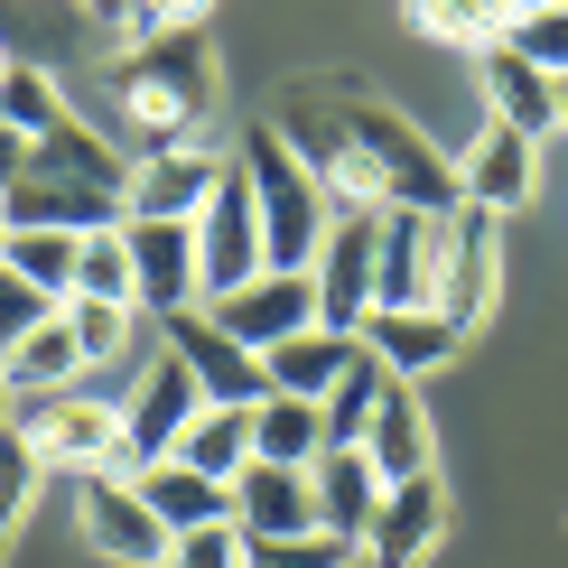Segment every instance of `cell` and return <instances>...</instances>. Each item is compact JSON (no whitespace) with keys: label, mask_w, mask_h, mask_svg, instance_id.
Wrapping results in <instances>:
<instances>
[{"label":"cell","mask_w":568,"mask_h":568,"mask_svg":"<svg viewBox=\"0 0 568 568\" xmlns=\"http://www.w3.org/2000/svg\"><path fill=\"white\" fill-rule=\"evenodd\" d=\"M159 568H243V531L233 523H205V531H178Z\"/></svg>","instance_id":"obj_39"},{"label":"cell","mask_w":568,"mask_h":568,"mask_svg":"<svg viewBox=\"0 0 568 568\" xmlns=\"http://www.w3.org/2000/svg\"><path fill=\"white\" fill-rule=\"evenodd\" d=\"M326 93H336V122H345V140L364 150V169H373V186H383V205H410V215H457V159H438V140L410 122L400 103H383V93H364L354 75H326Z\"/></svg>","instance_id":"obj_2"},{"label":"cell","mask_w":568,"mask_h":568,"mask_svg":"<svg viewBox=\"0 0 568 568\" xmlns=\"http://www.w3.org/2000/svg\"><path fill=\"white\" fill-rule=\"evenodd\" d=\"M131 243V280H140V317H186V307H205L196 290V224H122Z\"/></svg>","instance_id":"obj_14"},{"label":"cell","mask_w":568,"mask_h":568,"mask_svg":"<svg viewBox=\"0 0 568 568\" xmlns=\"http://www.w3.org/2000/svg\"><path fill=\"white\" fill-rule=\"evenodd\" d=\"M364 550H345V540L326 531H298V540H243V568H354Z\"/></svg>","instance_id":"obj_37"},{"label":"cell","mask_w":568,"mask_h":568,"mask_svg":"<svg viewBox=\"0 0 568 568\" xmlns=\"http://www.w3.org/2000/svg\"><path fill=\"white\" fill-rule=\"evenodd\" d=\"M215 84H224V65H215V38H205L196 19H186V29H159V38H140V47L112 57V103H122L140 159L196 150L205 122H215Z\"/></svg>","instance_id":"obj_1"},{"label":"cell","mask_w":568,"mask_h":568,"mask_svg":"<svg viewBox=\"0 0 568 568\" xmlns=\"http://www.w3.org/2000/svg\"><path fill=\"white\" fill-rule=\"evenodd\" d=\"M262 271H271V252H262V205H252L243 159H224L215 196H205V215H196V290H205V307H215L224 290H243V280H262Z\"/></svg>","instance_id":"obj_5"},{"label":"cell","mask_w":568,"mask_h":568,"mask_svg":"<svg viewBox=\"0 0 568 568\" xmlns=\"http://www.w3.org/2000/svg\"><path fill=\"white\" fill-rule=\"evenodd\" d=\"M233 159H243L252 205H262V252H271V271H307V262H317V243H326V215H336L326 186L290 159V140H280L271 122H252Z\"/></svg>","instance_id":"obj_3"},{"label":"cell","mask_w":568,"mask_h":568,"mask_svg":"<svg viewBox=\"0 0 568 568\" xmlns=\"http://www.w3.org/2000/svg\"><path fill=\"white\" fill-rule=\"evenodd\" d=\"M0 205H10V224H47V233H112L122 224V196H93V186H65V178H19Z\"/></svg>","instance_id":"obj_24"},{"label":"cell","mask_w":568,"mask_h":568,"mask_svg":"<svg viewBox=\"0 0 568 568\" xmlns=\"http://www.w3.org/2000/svg\"><path fill=\"white\" fill-rule=\"evenodd\" d=\"M559 131H568V75H559Z\"/></svg>","instance_id":"obj_44"},{"label":"cell","mask_w":568,"mask_h":568,"mask_svg":"<svg viewBox=\"0 0 568 568\" xmlns=\"http://www.w3.org/2000/svg\"><path fill=\"white\" fill-rule=\"evenodd\" d=\"M0 243H10V205H0Z\"/></svg>","instance_id":"obj_47"},{"label":"cell","mask_w":568,"mask_h":568,"mask_svg":"<svg viewBox=\"0 0 568 568\" xmlns=\"http://www.w3.org/2000/svg\"><path fill=\"white\" fill-rule=\"evenodd\" d=\"M75 243L84 233H47V224H10V243H0V262H10L29 290H47V298H75Z\"/></svg>","instance_id":"obj_31"},{"label":"cell","mask_w":568,"mask_h":568,"mask_svg":"<svg viewBox=\"0 0 568 568\" xmlns=\"http://www.w3.org/2000/svg\"><path fill=\"white\" fill-rule=\"evenodd\" d=\"M354 568H373V559H354Z\"/></svg>","instance_id":"obj_48"},{"label":"cell","mask_w":568,"mask_h":568,"mask_svg":"<svg viewBox=\"0 0 568 568\" xmlns=\"http://www.w3.org/2000/svg\"><path fill=\"white\" fill-rule=\"evenodd\" d=\"M205 410V392H196V373L178 364V354H159L150 373H140V392L122 400V476H140V466H159L178 447V429Z\"/></svg>","instance_id":"obj_10"},{"label":"cell","mask_w":568,"mask_h":568,"mask_svg":"<svg viewBox=\"0 0 568 568\" xmlns=\"http://www.w3.org/2000/svg\"><path fill=\"white\" fill-rule=\"evenodd\" d=\"M0 122H10V131H19V140L38 150V140H47V131L65 122V93L47 84L38 65H10V75H0Z\"/></svg>","instance_id":"obj_34"},{"label":"cell","mask_w":568,"mask_h":568,"mask_svg":"<svg viewBox=\"0 0 568 568\" xmlns=\"http://www.w3.org/2000/svg\"><path fill=\"white\" fill-rule=\"evenodd\" d=\"M345 364H354V336H326V326H298L290 345H271V354H262L271 392H290V400H326Z\"/></svg>","instance_id":"obj_25"},{"label":"cell","mask_w":568,"mask_h":568,"mask_svg":"<svg viewBox=\"0 0 568 568\" xmlns=\"http://www.w3.org/2000/svg\"><path fill=\"white\" fill-rule=\"evenodd\" d=\"M0 429H10V373H0Z\"/></svg>","instance_id":"obj_43"},{"label":"cell","mask_w":568,"mask_h":568,"mask_svg":"<svg viewBox=\"0 0 568 568\" xmlns=\"http://www.w3.org/2000/svg\"><path fill=\"white\" fill-rule=\"evenodd\" d=\"M75 513H84V540L103 559H122V568H159V559H169V531H159V513L140 504L131 476H84L75 485Z\"/></svg>","instance_id":"obj_13"},{"label":"cell","mask_w":568,"mask_h":568,"mask_svg":"<svg viewBox=\"0 0 568 568\" xmlns=\"http://www.w3.org/2000/svg\"><path fill=\"white\" fill-rule=\"evenodd\" d=\"M29 178H65V186H93V196H122V186H131V159L112 150L103 131H84L75 112H65V122L29 150Z\"/></svg>","instance_id":"obj_22"},{"label":"cell","mask_w":568,"mask_h":568,"mask_svg":"<svg viewBox=\"0 0 568 568\" xmlns=\"http://www.w3.org/2000/svg\"><path fill=\"white\" fill-rule=\"evenodd\" d=\"M531 178H540V140L504 131V122H485V131H476V150L457 159V196H466V205H485V215H513V205H531Z\"/></svg>","instance_id":"obj_17"},{"label":"cell","mask_w":568,"mask_h":568,"mask_svg":"<svg viewBox=\"0 0 568 568\" xmlns=\"http://www.w3.org/2000/svg\"><path fill=\"white\" fill-rule=\"evenodd\" d=\"M65 336H75L84 373L93 364H122L131 336H140V307H122V298H65Z\"/></svg>","instance_id":"obj_32"},{"label":"cell","mask_w":568,"mask_h":568,"mask_svg":"<svg viewBox=\"0 0 568 568\" xmlns=\"http://www.w3.org/2000/svg\"><path fill=\"white\" fill-rule=\"evenodd\" d=\"M159 336H169V354L186 373H196V392L205 400H224V410H252V400L271 392V373H262V354L252 345H233L205 307H186V317H159Z\"/></svg>","instance_id":"obj_9"},{"label":"cell","mask_w":568,"mask_h":568,"mask_svg":"<svg viewBox=\"0 0 568 568\" xmlns=\"http://www.w3.org/2000/svg\"><path fill=\"white\" fill-rule=\"evenodd\" d=\"M19 178H29V140H19L10 122H0V196H10V186H19Z\"/></svg>","instance_id":"obj_41"},{"label":"cell","mask_w":568,"mask_h":568,"mask_svg":"<svg viewBox=\"0 0 568 568\" xmlns=\"http://www.w3.org/2000/svg\"><path fill=\"white\" fill-rule=\"evenodd\" d=\"M400 19L438 47H476V57L513 38V0H400Z\"/></svg>","instance_id":"obj_28"},{"label":"cell","mask_w":568,"mask_h":568,"mask_svg":"<svg viewBox=\"0 0 568 568\" xmlns=\"http://www.w3.org/2000/svg\"><path fill=\"white\" fill-rule=\"evenodd\" d=\"M0 373H10V392H75L84 354H75V336H65V307L38 326V336H19L10 354H0Z\"/></svg>","instance_id":"obj_29"},{"label":"cell","mask_w":568,"mask_h":568,"mask_svg":"<svg viewBox=\"0 0 568 568\" xmlns=\"http://www.w3.org/2000/svg\"><path fill=\"white\" fill-rule=\"evenodd\" d=\"M140 504L159 513V531H205V523H233V485H215V476H196V466H178V457H159V466H140Z\"/></svg>","instance_id":"obj_23"},{"label":"cell","mask_w":568,"mask_h":568,"mask_svg":"<svg viewBox=\"0 0 568 568\" xmlns=\"http://www.w3.org/2000/svg\"><path fill=\"white\" fill-rule=\"evenodd\" d=\"M307 485H317V531L326 540H345V550H364V531H373V513H383V476H373V457L364 447H326L317 466H307Z\"/></svg>","instance_id":"obj_19"},{"label":"cell","mask_w":568,"mask_h":568,"mask_svg":"<svg viewBox=\"0 0 568 568\" xmlns=\"http://www.w3.org/2000/svg\"><path fill=\"white\" fill-rule=\"evenodd\" d=\"M354 345H364L373 364L392 373V383H419V373H438V364H457V345H466V326H447L438 307H373V317L354 326Z\"/></svg>","instance_id":"obj_15"},{"label":"cell","mask_w":568,"mask_h":568,"mask_svg":"<svg viewBox=\"0 0 568 568\" xmlns=\"http://www.w3.org/2000/svg\"><path fill=\"white\" fill-rule=\"evenodd\" d=\"M485 103H494V122L504 131H523V140H550L559 131V75H540V65H523L513 47H485Z\"/></svg>","instance_id":"obj_21"},{"label":"cell","mask_w":568,"mask_h":568,"mask_svg":"<svg viewBox=\"0 0 568 568\" xmlns=\"http://www.w3.org/2000/svg\"><path fill=\"white\" fill-rule=\"evenodd\" d=\"M10 429L47 476H122V400L93 392H10Z\"/></svg>","instance_id":"obj_4"},{"label":"cell","mask_w":568,"mask_h":568,"mask_svg":"<svg viewBox=\"0 0 568 568\" xmlns=\"http://www.w3.org/2000/svg\"><path fill=\"white\" fill-rule=\"evenodd\" d=\"M38 476H47V466L29 457V438H19V429H0V540H10L19 523H29V504H38Z\"/></svg>","instance_id":"obj_36"},{"label":"cell","mask_w":568,"mask_h":568,"mask_svg":"<svg viewBox=\"0 0 568 568\" xmlns=\"http://www.w3.org/2000/svg\"><path fill=\"white\" fill-rule=\"evenodd\" d=\"M196 10H205V0H122V19H112V29L140 47V38H159V29H186Z\"/></svg>","instance_id":"obj_40"},{"label":"cell","mask_w":568,"mask_h":568,"mask_svg":"<svg viewBox=\"0 0 568 568\" xmlns=\"http://www.w3.org/2000/svg\"><path fill=\"white\" fill-rule=\"evenodd\" d=\"M84 10H93V19H122V0H84Z\"/></svg>","instance_id":"obj_42"},{"label":"cell","mask_w":568,"mask_h":568,"mask_svg":"<svg viewBox=\"0 0 568 568\" xmlns=\"http://www.w3.org/2000/svg\"><path fill=\"white\" fill-rule=\"evenodd\" d=\"M224 159L205 150H159V159H131V186H122V224H196L205 196H215Z\"/></svg>","instance_id":"obj_11"},{"label":"cell","mask_w":568,"mask_h":568,"mask_svg":"<svg viewBox=\"0 0 568 568\" xmlns=\"http://www.w3.org/2000/svg\"><path fill=\"white\" fill-rule=\"evenodd\" d=\"M438 262H447V224L410 215V205H383V233H373V307H438Z\"/></svg>","instance_id":"obj_8"},{"label":"cell","mask_w":568,"mask_h":568,"mask_svg":"<svg viewBox=\"0 0 568 568\" xmlns=\"http://www.w3.org/2000/svg\"><path fill=\"white\" fill-rule=\"evenodd\" d=\"M205 317H215L233 345L271 354V345H290L298 326H317V290H307V271H262V280H243V290H224Z\"/></svg>","instance_id":"obj_12"},{"label":"cell","mask_w":568,"mask_h":568,"mask_svg":"<svg viewBox=\"0 0 568 568\" xmlns=\"http://www.w3.org/2000/svg\"><path fill=\"white\" fill-rule=\"evenodd\" d=\"M47 317H57V298H47V290H29V280L0 262V354H10L19 336H38Z\"/></svg>","instance_id":"obj_38"},{"label":"cell","mask_w":568,"mask_h":568,"mask_svg":"<svg viewBox=\"0 0 568 568\" xmlns=\"http://www.w3.org/2000/svg\"><path fill=\"white\" fill-rule=\"evenodd\" d=\"M438 531H447V494H438V476H410V485L383 494V513L364 531V559L373 568H419L438 550Z\"/></svg>","instance_id":"obj_18"},{"label":"cell","mask_w":568,"mask_h":568,"mask_svg":"<svg viewBox=\"0 0 568 568\" xmlns=\"http://www.w3.org/2000/svg\"><path fill=\"white\" fill-rule=\"evenodd\" d=\"M169 457H178V466H196V476H215V485H233V476L252 466V410H224V400H205V410L178 429Z\"/></svg>","instance_id":"obj_27"},{"label":"cell","mask_w":568,"mask_h":568,"mask_svg":"<svg viewBox=\"0 0 568 568\" xmlns=\"http://www.w3.org/2000/svg\"><path fill=\"white\" fill-rule=\"evenodd\" d=\"M383 392H392V373L373 364L364 345H354V364L336 373V392L317 400V419H326V447H364V429H373V410H383Z\"/></svg>","instance_id":"obj_30"},{"label":"cell","mask_w":568,"mask_h":568,"mask_svg":"<svg viewBox=\"0 0 568 568\" xmlns=\"http://www.w3.org/2000/svg\"><path fill=\"white\" fill-rule=\"evenodd\" d=\"M252 457H262V466H317V457H326V419H317V400L262 392V400H252Z\"/></svg>","instance_id":"obj_26"},{"label":"cell","mask_w":568,"mask_h":568,"mask_svg":"<svg viewBox=\"0 0 568 568\" xmlns=\"http://www.w3.org/2000/svg\"><path fill=\"white\" fill-rule=\"evenodd\" d=\"M373 233H383V205H336V215H326V243H317V262H307L326 336H354V326L373 317Z\"/></svg>","instance_id":"obj_6"},{"label":"cell","mask_w":568,"mask_h":568,"mask_svg":"<svg viewBox=\"0 0 568 568\" xmlns=\"http://www.w3.org/2000/svg\"><path fill=\"white\" fill-rule=\"evenodd\" d=\"M364 457H373V476H383V485L438 476V438H429V410H419L410 383L383 392V410H373V429H364Z\"/></svg>","instance_id":"obj_20"},{"label":"cell","mask_w":568,"mask_h":568,"mask_svg":"<svg viewBox=\"0 0 568 568\" xmlns=\"http://www.w3.org/2000/svg\"><path fill=\"white\" fill-rule=\"evenodd\" d=\"M504 47H513L523 65H540V75H568V0H550V10H523Z\"/></svg>","instance_id":"obj_35"},{"label":"cell","mask_w":568,"mask_h":568,"mask_svg":"<svg viewBox=\"0 0 568 568\" xmlns=\"http://www.w3.org/2000/svg\"><path fill=\"white\" fill-rule=\"evenodd\" d=\"M10 65H19V57H10V38H0V75H10Z\"/></svg>","instance_id":"obj_46"},{"label":"cell","mask_w":568,"mask_h":568,"mask_svg":"<svg viewBox=\"0 0 568 568\" xmlns=\"http://www.w3.org/2000/svg\"><path fill=\"white\" fill-rule=\"evenodd\" d=\"M494 298H504V215L457 205V215H447V262H438V317L476 336L494 317Z\"/></svg>","instance_id":"obj_7"},{"label":"cell","mask_w":568,"mask_h":568,"mask_svg":"<svg viewBox=\"0 0 568 568\" xmlns=\"http://www.w3.org/2000/svg\"><path fill=\"white\" fill-rule=\"evenodd\" d=\"M233 531H243V540H298V531H317V485H307V466H262V457H252L243 476H233Z\"/></svg>","instance_id":"obj_16"},{"label":"cell","mask_w":568,"mask_h":568,"mask_svg":"<svg viewBox=\"0 0 568 568\" xmlns=\"http://www.w3.org/2000/svg\"><path fill=\"white\" fill-rule=\"evenodd\" d=\"M75 298H122V307H140L122 224H112V233H84V243H75Z\"/></svg>","instance_id":"obj_33"},{"label":"cell","mask_w":568,"mask_h":568,"mask_svg":"<svg viewBox=\"0 0 568 568\" xmlns=\"http://www.w3.org/2000/svg\"><path fill=\"white\" fill-rule=\"evenodd\" d=\"M523 10H550V0H513V19H523Z\"/></svg>","instance_id":"obj_45"}]
</instances>
